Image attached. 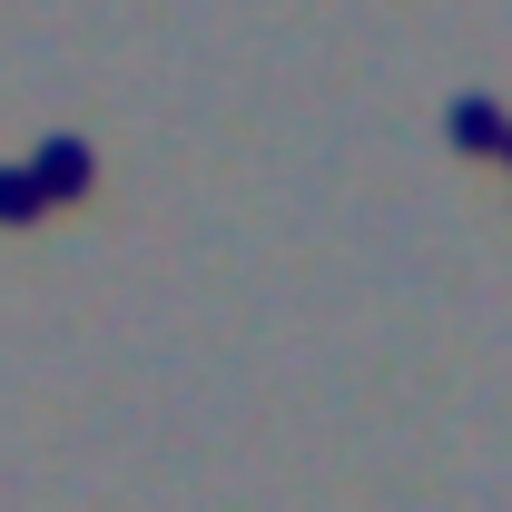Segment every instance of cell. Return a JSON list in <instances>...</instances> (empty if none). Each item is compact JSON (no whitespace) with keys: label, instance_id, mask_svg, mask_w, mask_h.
Returning a JSON list of instances; mask_svg holds the SVG:
<instances>
[{"label":"cell","instance_id":"obj_1","mask_svg":"<svg viewBox=\"0 0 512 512\" xmlns=\"http://www.w3.org/2000/svg\"><path fill=\"white\" fill-rule=\"evenodd\" d=\"M30 178H40V197H89V148H79V138H50V148L30 158Z\"/></svg>","mask_w":512,"mask_h":512},{"label":"cell","instance_id":"obj_2","mask_svg":"<svg viewBox=\"0 0 512 512\" xmlns=\"http://www.w3.org/2000/svg\"><path fill=\"white\" fill-rule=\"evenodd\" d=\"M40 207H50V197H40V178H30V168H0V227H30Z\"/></svg>","mask_w":512,"mask_h":512},{"label":"cell","instance_id":"obj_3","mask_svg":"<svg viewBox=\"0 0 512 512\" xmlns=\"http://www.w3.org/2000/svg\"><path fill=\"white\" fill-rule=\"evenodd\" d=\"M453 138H463V148H493V138H503V119H493L483 99H463V109H453Z\"/></svg>","mask_w":512,"mask_h":512},{"label":"cell","instance_id":"obj_4","mask_svg":"<svg viewBox=\"0 0 512 512\" xmlns=\"http://www.w3.org/2000/svg\"><path fill=\"white\" fill-rule=\"evenodd\" d=\"M503 148H512V138H503Z\"/></svg>","mask_w":512,"mask_h":512}]
</instances>
